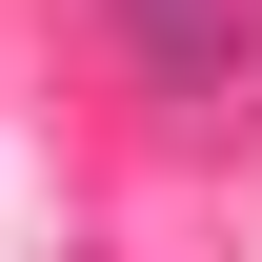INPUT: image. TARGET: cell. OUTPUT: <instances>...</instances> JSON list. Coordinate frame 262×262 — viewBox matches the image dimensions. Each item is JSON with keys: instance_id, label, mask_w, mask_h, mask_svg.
Instances as JSON below:
<instances>
[{"instance_id": "cell-1", "label": "cell", "mask_w": 262, "mask_h": 262, "mask_svg": "<svg viewBox=\"0 0 262 262\" xmlns=\"http://www.w3.org/2000/svg\"><path fill=\"white\" fill-rule=\"evenodd\" d=\"M101 40H121V81H162V101H222L262 61V0H101Z\"/></svg>"}]
</instances>
